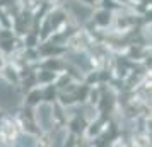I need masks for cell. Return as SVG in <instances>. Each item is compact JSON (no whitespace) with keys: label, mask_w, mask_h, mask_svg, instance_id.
Wrapping results in <instances>:
<instances>
[{"label":"cell","mask_w":152,"mask_h":147,"mask_svg":"<svg viewBox=\"0 0 152 147\" xmlns=\"http://www.w3.org/2000/svg\"><path fill=\"white\" fill-rule=\"evenodd\" d=\"M21 103L19 94L12 86L5 82L4 79H0V106L5 108V110H12Z\"/></svg>","instance_id":"obj_1"},{"label":"cell","mask_w":152,"mask_h":147,"mask_svg":"<svg viewBox=\"0 0 152 147\" xmlns=\"http://www.w3.org/2000/svg\"><path fill=\"white\" fill-rule=\"evenodd\" d=\"M19 140H21L19 144H22V146H24V144H28V146H33V144H34V142H33V137H29V135H22Z\"/></svg>","instance_id":"obj_5"},{"label":"cell","mask_w":152,"mask_h":147,"mask_svg":"<svg viewBox=\"0 0 152 147\" xmlns=\"http://www.w3.org/2000/svg\"><path fill=\"white\" fill-rule=\"evenodd\" d=\"M69 9H70V12L74 14V17H77L79 21H87L91 15V9L87 5H84L82 2H77V0H70Z\"/></svg>","instance_id":"obj_3"},{"label":"cell","mask_w":152,"mask_h":147,"mask_svg":"<svg viewBox=\"0 0 152 147\" xmlns=\"http://www.w3.org/2000/svg\"><path fill=\"white\" fill-rule=\"evenodd\" d=\"M97 17H99V19H97L99 22H106V21H110V14H108V12H101V14L97 15Z\"/></svg>","instance_id":"obj_6"},{"label":"cell","mask_w":152,"mask_h":147,"mask_svg":"<svg viewBox=\"0 0 152 147\" xmlns=\"http://www.w3.org/2000/svg\"><path fill=\"white\" fill-rule=\"evenodd\" d=\"M70 60H72V62H75L79 67L82 65V69H87V67H89V60H87L84 55H72V56H70Z\"/></svg>","instance_id":"obj_4"},{"label":"cell","mask_w":152,"mask_h":147,"mask_svg":"<svg viewBox=\"0 0 152 147\" xmlns=\"http://www.w3.org/2000/svg\"><path fill=\"white\" fill-rule=\"evenodd\" d=\"M36 121L41 130H50L53 125V106L48 103H41L36 108Z\"/></svg>","instance_id":"obj_2"}]
</instances>
